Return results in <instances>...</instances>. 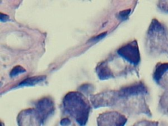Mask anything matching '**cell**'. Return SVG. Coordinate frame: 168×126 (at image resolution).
Listing matches in <instances>:
<instances>
[{
  "label": "cell",
  "instance_id": "obj_17",
  "mask_svg": "<svg viewBox=\"0 0 168 126\" xmlns=\"http://www.w3.org/2000/svg\"><path fill=\"white\" fill-rule=\"evenodd\" d=\"M158 123L156 122H150V121H141L135 123L133 126H158Z\"/></svg>",
  "mask_w": 168,
  "mask_h": 126
},
{
  "label": "cell",
  "instance_id": "obj_15",
  "mask_svg": "<svg viewBox=\"0 0 168 126\" xmlns=\"http://www.w3.org/2000/svg\"><path fill=\"white\" fill-rule=\"evenodd\" d=\"M158 7L162 12L168 13V0L159 1L158 2Z\"/></svg>",
  "mask_w": 168,
  "mask_h": 126
},
{
  "label": "cell",
  "instance_id": "obj_10",
  "mask_svg": "<svg viewBox=\"0 0 168 126\" xmlns=\"http://www.w3.org/2000/svg\"><path fill=\"white\" fill-rule=\"evenodd\" d=\"M96 73L100 80H106L115 78L114 73L109 65L108 60L100 62L95 69Z\"/></svg>",
  "mask_w": 168,
  "mask_h": 126
},
{
  "label": "cell",
  "instance_id": "obj_1",
  "mask_svg": "<svg viewBox=\"0 0 168 126\" xmlns=\"http://www.w3.org/2000/svg\"><path fill=\"white\" fill-rule=\"evenodd\" d=\"M148 95V88L141 81L124 86L117 90L114 106L129 114H144L151 116L150 110L146 103Z\"/></svg>",
  "mask_w": 168,
  "mask_h": 126
},
{
  "label": "cell",
  "instance_id": "obj_2",
  "mask_svg": "<svg viewBox=\"0 0 168 126\" xmlns=\"http://www.w3.org/2000/svg\"><path fill=\"white\" fill-rule=\"evenodd\" d=\"M62 110L80 126H85L91 110L90 102L80 91L66 93L62 99Z\"/></svg>",
  "mask_w": 168,
  "mask_h": 126
},
{
  "label": "cell",
  "instance_id": "obj_16",
  "mask_svg": "<svg viewBox=\"0 0 168 126\" xmlns=\"http://www.w3.org/2000/svg\"><path fill=\"white\" fill-rule=\"evenodd\" d=\"M56 126H76V125L72 122V121L70 120L69 118L66 117L62 118Z\"/></svg>",
  "mask_w": 168,
  "mask_h": 126
},
{
  "label": "cell",
  "instance_id": "obj_13",
  "mask_svg": "<svg viewBox=\"0 0 168 126\" xmlns=\"http://www.w3.org/2000/svg\"><path fill=\"white\" fill-rule=\"evenodd\" d=\"M159 105L161 108L168 111V91H166L160 97Z\"/></svg>",
  "mask_w": 168,
  "mask_h": 126
},
{
  "label": "cell",
  "instance_id": "obj_3",
  "mask_svg": "<svg viewBox=\"0 0 168 126\" xmlns=\"http://www.w3.org/2000/svg\"><path fill=\"white\" fill-rule=\"evenodd\" d=\"M145 47L152 57L168 56V28L156 18L152 20L146 32Z\"/></svg>",
  "mask_w": 168,
  "mask_h": 126
},
{
  "label": "cell",
  "instance_id": "obj_4",
  "mask_svg": "<svg viewBox=\"0 0 168 126\" xmlns=\"http://www.w3.org/2000/svg\"><path fill=\"white\" fill-rule=\"evenodd\" d=\"M118 55L130 63L137 66L141 62V55L137 40L130 41L121 47L117 51Z\"/></svg>",
  "mask_w": 168,
  "mask_h": 126
},
{
  "label": "cell",
  "instance_id": "obj_7",
  "mask_svg": "<svg viewBox=\"0 0 168 126\" xmlns=\"http://www.w3.org/2000/svg\"><path fill=\"white\" fill-rule=\"evenodd\" d=\"M17 120L18 126H41L43 125L38 112L35 108L23 110L18 114Z\"/></svg>",
  "mask_w": 168,
  "mask_h": 126
},
{
  "label": "cell",
  "instance_id": "obj_9",
  "mask_svg": "<svg viewBox=\"0 0 168 126\" xmlns=\"http://www.w3.org/2000/svg\"><path fill=\"white\" fill-rule=\"evenodd\" d=\"M152 77L158 85L168 91V62H158L154 68Z\"/></svg>",
  "mask_w": 168,
  "mask_h": 126
},
{
  "label": "cell",
  "instance_id": "obj_19",
  "mask_svg": "<svg viewBox=\"0 0 168 126\" xmlns=\"http://www.w3.org/2000/svg\"><path fill=\"white\" fill-rule=\"evenodd\" d=\"M106 32H104V33L101 34L100 35H98V36H96V37H93V38H92L91 39H90V41L94 42V41H99V39L103 38L104 37H105V36H106Z\"/></svg>",
  "mask_w": 168,
  "mask_h": 126
},
{
  "label": "cell",
  "instance_id": "obj_14",
  "mask_svg": "<svg viewBox=\"0 0 168 126\" xmlns=\"http://www.w3.org/2000/svg\"><path fill=\"white\" fill-rule=\"evenodd\" d=\"M26 70L24 68L20 66H16L13 68L12 69V70L10 72V76L11 78H13V77L17 76L20 74L24 73L26 72Z\"/></svg>",
  "mask_w": 168,
  "mask_h": 126
},
{
  "label": "cell",
  "instance_id": "obj_5",
  "mask_svg": "<svg viewBox=\"0 0 168 126\" xmlns=\"http://www.w3.org/2000/svg\"><path fill=\"white\" fill-rule=\"evenodd\" d=\"M117 90H106L96 95H91L90 102L95 108L106 106H114L116 103Z\"/></svg>",
  "mask_w": 168,
  "mask_h": 126
},
{
  "label": "cell",
  "instance_id": "obj_12",
  "mask_svg": "<svg viewBox=\"0 0 168 126\" xmlns=\"http://www.w3.org/2000/svg\"><path fill=\"white\" fill-rule=\"evenodd\" d=\"M94 86L91 84L89 83H85L81 85L80 87H79V91L80 92L82 93L83 95H91V94L94 91Z\"/></svg>",
  "mask_w": 168,
  "mask_h": 126
},
{
  "label": "cell",
  "instance_id": "obj_11",
  "mask_svg": "<svg viewBox=\"0 0 168 126\" xmlns=\"http://www.w3.org/2000/svg\"><path fill=\"white\" fill-rule=\"evenodd\" d=\"M46 80L45 76H33L31 78H28L25 79L24 80L18 84V85L15 87H24V86H34L36 85V84H39L41 83H43L44 81Z\"/></svg>",
  "mask_w": 168,
  "mask_h": 126
},
{
  "label": "cell",
  "instance_id": "obj_18",
  "mask_svg": "<svg viewBox=\"0 0 168 126\" xmlns=\"http://www.w3.org/2000/svg\"><path fill=\"white\" fill-rule=\"evenodd\" d=\"M131 13V9H127V10H123L121 12L119 13L118 14V17L120 18V19L125 20L126 19H127V18L129 17V14Z\"/></svg>",
  "mask_w": 168,
  "mask_h": 126
},
{
  "label": "cell",
  "instance_id": "obj_8",
  "mask_svg": "<svg viewBox=\"0 0 168 126\" xmlns=\"http://www.w3.org/2000/svg\"><path fill=\"white\" fill-rule=\"evenodd\" d=\"M34 106L35 108L38 112L43 124L48 118L53 115L55 110L54 101L49 96L44 97L39 99L34 104Z\"/></svg>",
  "mask_w": 168,
  "mask_h": 126
},
{
  "label": "cell",
  "instance_id": "obj_6",
  "mask_svg": "<svg viewBox=\"0 0 168 126\" xmlns=\"http://www.w3.org/2000/svg\"><path fill=\"white\" fill-rule=\"evenodd\" d=\"M97 126H125L127 118L117 111H109L99 114Z\"/></svg>",
  "mask_w": 168,
  "mask_h": 126
}]
</instances>
